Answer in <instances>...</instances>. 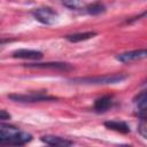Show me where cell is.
<instances>
[{
  "label": "cell",
  "instance_id": "6da1fadb",
  "mask_svg": "<svg viewBox=\"0 0 147 147\" xmlns=\"http://www.w3.org/2000/svg\"><path fill=\"white\" fill-rule=\"evenodd\" d=\"M32 140V136L10 125H0V145L20 146Z\"/></svg>",
  "mask_w": 147,
  "mask_h": 147
},
{
  "label": "cell",
  "instance_id": "7a4b0ae2",
  "mask_svg": "<svg viewBox=\"0 0 147 147\" xmlns=\"http://www.w3.org/2000/svg\"><path fill=\"white\" fill-rule=\"evenodd\" d=\"M127 78V75L122 74H113V75H103V76H95V77H79L72 78L70 82L75 84H84V85H109V84H117Z\"/></svg>",
  "mask_w": 147,
  "mask_h": 147
},
{
  "label": "cell",
  "instance_id": "3957f363",
  "mask_svg": "<svg viewBox=\"0 0 147 147\" xmlns=\"http://www.w3.org/2000/svg\"><path fill=\"white\" fill-rule=\"evenodd\" d=\"M8 99L15 101V102H21V103H33V102H44V101H54L56 100L55 96L48 95L42 92H30V93H13L8 94Z\"/></svg>",
  "mask_w": 147,
  "mask_h": 147
},
{
  "label": "cell",
  "instance_id": "277c9868",
  "mask_svg": "<svg viewBox=\"0 0 147 147\" xmlns=\"http://www.w3.org/2000/svg\"><path fill=\"white\" fill-rule=\"evenodd\" d=\"M32 16L40 23L45 25H52L55 24L59 20V14L51 7H39L34 8L31 11Z\"/></svg>",
  "mask_w": 147,
  "mask_h": 147
},
{
  "label": "cell",
  "instance_id": "5b68a950",
  "mask_svg": "<svg viewBox=\"0 0 147 147\" xmlns=\"http://www.w3.org/2000/svg\"><path fill=\"white\" fill-rule=\"evenodd\" d=\"M25 67L32 69H52V70H71L72 65L64 62H45V63H30Z\"/></svg>",
  "mask_w": 147,
  "mask_h": 147
},
{
  "label": "cell",
  "instance_id": "8992f818",
  "mask_svg": "<svg viewBox=\"0 0 147 147\" xmlns=\"http://www.w3.org/2000/svg\"><path fill=\"white\" fill-rule=\"evenodd\" d=\"M146 56V49H136V51H130V52H124L122 54H118L116 56V60L123 63H129L133 62L137 60H141Z\"/></svg>",
  "mask_w": 147,
  "mask_h": 147
},
{
  "label": "cell",
  "instance_id": "52a82bcc",
  "mask_svg": "<svg viewBox=\"0 0 147 147\" xmlns=\"http://www.w3.org/2000/svg\"><path fill=\"white\" fill-rule=\"evenodd\" d=\"M13 57L15 59H23V60H40L42 57V53L36 49H16L13 52Z\"/></svg>",
  "mask_w": 147,
  "mask_h": 147
},
{
  "label": "cell",
  "instance_id": "ba28073f",
  "mask_svg": "<svg viewBox=\"0 0 147 147\" xmlns=\"http://www.w3.org/2000/svg\"><path fill=\"white\" fill-rule=\"evenodd\" d=\"M42 142H45L46 145L49 146H59V147H65V146H71L74 145V141L62 138V137H57V136H44L40 138Z\"/></svg>",
  "mask_w": 147,
  "mask_h": 147
},
{
  "label": "cell",
  "instance_id": "9c48e42d",
  "mask_svg": "<svg viewBox=\"0 0 147 147\" xmlns=\"http://www.w3.org/2000/svg\"><path fill=\"white\" fill-rule=\"evenodd\" d=\"M113 103H114V101H113V96L111 95L101 96V98L95 100V102H94V110L96 113H103V111L108 110L113 106Z\"/></svg>",
  "mask_w": 147,
  "mask_h": 147
},
{
  "label": "cell",
  "instance_id": "30bf717a",
  "mask_svg": "<svg viewBox=\"0 0 147 147\" xmlns=\"http://www.w3.org/2000/svg\"><path fill=\"white\" fill-rule=\"evenodd\" d=\"M134 103L138 108V116L140 119H146V92L142 91L140 92L136 98H134Z\"/></svg>",
  "mask_w": 147,
  "mask_h": 147
},
{
  "label": "cell",
  "instance_id": "8fae6325",
  "mask_svg": "<svg viewBox=\"0 0 147 147\" xmlns=\"http://www.w3.org/2000/svg\"><path fill=\"white\" fill-rule=\"evenodd\" d=\"M105 126L108 127L109 130L121 132V133H129L130 132V126L123 121H116V119L107 121V122H105Z\"/></svg>",
  "mask_w": 147,
  "mask_h": 147
},
{
  "label": "cell",
  "instance_id": "7c38bea8",
  "mask_svg": "<svg viewBox=\"0 0 147 147\" xmlns=\"http://www.w3.org/2000/svg\"><path fill=\"white\" fill-rule=\"evenodd\" d=\"M96 32L94 31H88V32H80V33H74V34H68L65 36V39L70 42H79L83 40H87L92 37H94Z\"/></svg>",
  "mask_w": 147,
  "mask_h": 147
},
{
  "label": "cell",
  "instance_id": "4fadbf2b",
  "mask_svg": "<svg viewBox=\"0 0 147 147\" xmlns=\"http://www.w3.org/2000/svg\"><path fill=\"white\" fill-rule=\"evenodd\" d=\"M85 10H86V13L90 14V15H99V14L106 11V7H105L103 3L96 2V3L88 5V6L85 8Z\"/></svg>",
  "mask_w": 147,
  "mask_h": 147
},
{
  "label": "cell",
  "instance_id": "5bb4252c",
  "mask_svg": "<svg viewBox=\"0 0 147 147\" xmlns=\"http://www.w3.org/2000/svg\"><path fill=\"white\" fill-rule=\"evenodd\" d=\"M60 2L69 9H79L82 7V0H60Z\"/></svg>",
  "mask_w": 147,
  "mask_h": 147
},
{
  "label": "cell",
  "instance_id": "9a60e30c",
  "mask_svg": "<svg viewBox=\"0 0 147 147\" xmlns=\"http://www.w3.org/2000/svg\"><path fill=\"white\" fill-rule=\"evenodd\" d=\"M147 126H146V123H145V119H141V123L138 125V132L142 136V138H145L146 139V137H147V129H146Z\"/></svg>",
  "mask_w": 147,
  "mask_h": 147
},
{
  "label": "cell",
  "instance_id": "2e32d148",
  "mask_svg": "<svg viewBox=\"0 0 147 147\" xmlns=\"http://www.w3.org/2000/svg\"><path fill=\"white\" fill-rule=\"evenodd\" d=\"M11 116L8 111L3 110V109H0V121H6V119H9Z\"/></svg>",
  "mask_w": 147,
  "mask_h": 147
},
{
  "label": "cell",
  "instance_id": "e0dca14e",
  "mask_svg": "<svg viewBox=\"0 0 147 147\" xmlns=\"http://www.w3.org/2000/svg\"><path fill=\"white\" fill-rule=\"evenodd\" d=\"M9 41H11V40L10 39H0V45L6 44V42H9Z\"/></svg>",
  "mask_w": 147,
  "mask_h": 147
}]
</instances>
